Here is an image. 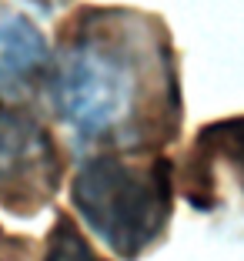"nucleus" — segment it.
<instances>
[{
	"label": "nucleus",
	"mask_w": 244,
	"mask_h": 261,
	"mask_svg": "<svg viewBox=\"0 0 244 261\" xmlns=\"http://www.w3.org/2000/svg\"><path fill=\"white\" fill-rule=\"evenodd\" d=\"M70 201L84 224L121 258H138L164 234L174 207L171 164L100 154L80 164Z\"/></svg>",
	"instance_id": "f03ea898"
},
{
	"label": "nucleus",
	"mask_w": 244,
	"mask_h": 261,
	"mask_svg": "<svg viewBox=\"0 0 244 261\" xmlns=\"http://www.w3.org/2000/svg\"><path fill=\"white\" fill-rule=\"evenodd\" d=\"M201 147L211 151L214 158H221L231 168V174L237 177V185L244 188V117H231V121L207 127L201 138Z\"/></svg>",
	"instance_id": "39448f33"
},
{
	"label": "nucleus",
	"mask_w": 244,
	"mask_h": 261,
	"mask_svg": "<svg viewBox=\"0 0 244 261\" xmlns=\"http://www.w3.org/2000/svg\"><path fill=\"white\" fill-rule=\"evenodd\" d=\"M31 4H37L44 10H53V7H61V4H67V0H31Z\"/></svg>",
	"instance_id": "0eeeda50"
},
{
	"label": "nucleus",
	"mask_w": 244,
	"mask_h": 261,
	"mask_svg": "<svg viewBox=\"0 0 244 261\" xmlns=\"http://www.w3.org/2000/svg\"><path fill=\"white\" fill-rule=\"evenodd\" d=\"M171 64L160 37L130 14H94L67 40L53 70V100L87 141H141L171 108Z\"/></svg>",
	"instance_id": "f257e3e1"
},
{
	"label": "nucleus",
	"mask_w": 244,
	"mask_h": 261,
	"mask_svg": "<svg viewBox=\"0 0 244 261\" xmlns=\"http://www.w3.org/2000/svg\"><path fill=\"white\" fill-rule=\"evenodd\" d=\"M47 40L27 17H0V91H17L44 67Z\"/></svg>",
	"instance_id": "20e7f679"
},
{
	"label": "nucleus",
	"mask_w": 244,
	"mask_h": 261,
	"mask_svg": "<svg viewBox=\"0 0 244 261\" xmlns=\"http://www.w3.org/2000/svg\"><path fill=\"white\" fill-rule=\"evenodd\" d=\"M44 261H104L80 231L74 228L70 218H57L50 238H47V254Z\"/></svg>",
	"instance_id": "423d86ee"
},
{
	"label": "nucleus",
	"mask_w": 244,
	"mask_h": 261,
	"mask_svg": "<svg viewBox=\"0 0 244 261\" xmlns=\"http://www.w3.org/2000/svg\"><path fill=\"white\" fill-rule=\"evenodd\" d=\"M61 185V154L34 117L0 104V207L37 215Z\"/></svg>",
	"instance_id": "7ed1b4c3"
}]
</instances>
